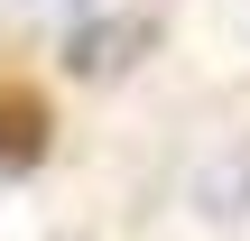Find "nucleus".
<instances>
[{
  "instance_id": "f257e3e1",
  "label": "nucleus",
  "mask_w": 250,
  "mask_h": 241,
  "mask_svg": "<svg viewBox=\"0 0 250 241\" xmlns=\"http://www.w3.org/2000/svg\"><path fill=\"white\" fill-rule=\"evenodd\" d=\"M0 158H9V167L37 158V102H19V93L0 102Z\"/></svg>"
}]
</instances>
